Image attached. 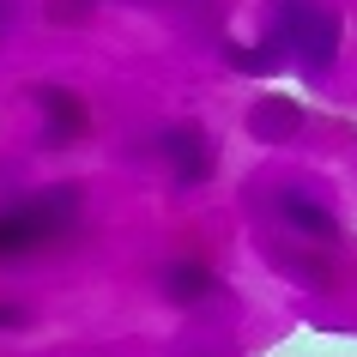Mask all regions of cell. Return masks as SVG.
Here are the masks:
<instances>
[{
    "mask_svg": "<svg viewBox=\"0 0 357 357\" xmlns=\"http://www.w3.org/2000/svg\"><path fill=\"white\" fill-rule=\"evenodd\" d=\"M273 212L284 218V230H297V243H339V218L327 206H321L315 194H303V188H284L279 200H273Z\"/></svg>",
    "mask_w": 357,
    "mask_h": 357,
    "instance_id": "5b68a950",
    "label": "cell"
},
{
    "mask_svg": "<svg viewBox=\"0 0 357 357\" xmlns=\"http://www.w3.org/2000/svg\"><path fill=\"white\" fill-rule=\"evenodd\" d=\"M297 128H303V103L297 97H255L248 133H255L261 146H284V139H297Z\"/></svg>",
    "mask_w": 357,
    "mask_h": 357,
    "instance_id": "52a82bcc",
    "label": "cell"
},
{
    "mask_svg": "<svg viewBox=\"0 0 357 357\" xmlns=\"http://www.w3.org/2000/svg\"><path fill=\"white\" fill-rule=\"evenodd\" d=\"M158 158L169 164L176 188L188 194V188H200V182H212V169H218V139H212L200 121H176V128L158 133Z\"/></svg>",
    "mask_w": 357,
    "mask_h": 357,
    "instance_id": "3957f363",
    "label": "cell"
},
{
    "mask_svg": "<svg viewBox=\"0 0 357 357\" xmlns=\"http://www.w3.org/2000/svg\"><path fill=\"white\" fill-rule=\"evenodd\" d=\"M24 321V309H13V303H0V327H19Z\"/></svg>",
    "mask_w": 357,
    "mask_h": 357,
    "instance_id": "9c48e42d",
    "label": "cell"
},
{
    "mask_svg": "<svg viewBox=\"0 0 357 357\" xmlns=\"http://www.w3.org/2000/svg\"><path fill=\"white\" fill-rule=\"evenodd\" d=\"M37 109H43V146H73L79 133L91 128V115H85V97L73 85H37Z\"/></svg>",
    "mask_w": 357,
    "mask_h": 357,
    "instance_id": "277c9868",
    "label": "cell"
},
{
    "mask_svg": "<svg viewBox=\"0 0 357 357\" xmlns=\"http://www.w3.org/2000/svg\"><path fill=\"white\" fill-rule=\"evenodd\" d=\"M339 43H345V24L327 0H273V24L261 37L273 67L297 61L309 79H327L339 61Z\"/></svg>",
    "mask_w": 357,
    "mask_h": 357,
    "instance_id": "6da1fadb",
    "label": "cell"
},
{
    "mask_svg": "<svg viewBox=\"0 0 357 357\" xmlns=\"http://www.w3.org/2000/svg\"><path fill=\"white\" fill-rule=\"evenodd\" d=\"M158 284H164V297L182 303V309H200V303H212L218 291H225V284H218V273H212L206 261H169Z\"/></svg>",
    "mask_w": 357,
    "mask_h": 357,
    "instance_id": "8992f818",
    "label": "cell"
},
{
    "mask_svg": "<svg viewBox=\"0 0 357 357\" xmlns=\"http://www.w3.org/2000/svg\"><path fill=\"white\" fill-rule=\"evenodd\" d=\"M73 218H79V188H73V182H61V188H37L31 200L0 206V261H19V255H31V248L55 243Z\"/></svg>",
    "mask_w": 357,
    "mask_h": 357,
    "instance_id": "7a4b0ae2",
    "label": "cell"
},
{
    "mask_svg": "<svg viewBox=\"0 0 357 357\" xmlns=\"http://www.w3.org/2000/svg\"><path fill=\"white\" fill-rule=\"evenodd\" d=\"M91 6H97V0H49V19L79 24V19H91Z\"/></svg>",
    "mask_w": 357,
    "mask_h": 357,
    "instance_id": "ba28073f",
    "label": "cell"
}]
</instances>
